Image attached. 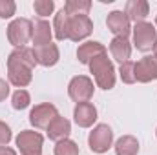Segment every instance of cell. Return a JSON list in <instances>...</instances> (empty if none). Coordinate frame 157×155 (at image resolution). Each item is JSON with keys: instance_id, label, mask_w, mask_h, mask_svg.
Returning <instances> with one entry per match:
<instances>
[{"instance_id": "1", "label": "cell", "mask_w": 157, "mask_h": 155, "mask_svg": "<svg viewBox=\"0 0 157 155\" xmlns=\"http://www.w3.org/2000/svg\"><path fill=\"white\" fill-rule=\"evenodd\" d=\"M37 66L35 51L28 46L15 47L7 57V78L18 89L26 88L33 80V68Z\"/></svg>"}, {"instance_id": "2", "label": "cell", "mask_w": 157, "mask_h": 155, "mask_svg": "<svg viewBox=\"0 0 157 155\" xmlns=\"http://www.w3.org/2000/svg\"><path fill=\"white\" fill-rule=\"evenodd\" d=\"M88 66H90V71L93 73L95 84L101 89L108 91L115 86V68H113V62L108 59V53L95 57Z\"/></svg>"}, {"instance_id": "3", "label": "cell", "mask_w": 157, "mask_h": 155, "mask_svg": "<svg viewBox=\"0 0 157 155\" xmlns=\"http://www.w3.org/2000/svg\"><path fill=\"white\" fill-rule=\"evenodd\" d=\"M33 35V22L28 18H15L7 26V40L15 47H24Z\"/></svg>"}, {"instance_id": "4", "label": "cell", "mask_w": 157, "mask_h": 155, "mask_svg": "<svg viewBox=\"0 0 157 155\" xmlns=\"http://www.w3.org/2000/svg\"><path fill=\"white\" fill-rule=\"evenodd\" d=\"M113 144V131L108 124H97L88 137V146L93 153H106Z\"/></svg>"}, {"instance_id": "5", "label": "cell", "mask_w": 157, "mask_h": 155, "mask_svg": "<svg viewBox=\"0 0 157 155\" xmlns=\"http://www.w3.org/2000/svg\"><path fill=\"white\" fill-rule=\"evenodd\" d=\"M132 33H133V44H135V47L139 51L146 53V51L154 49V46H155V42H157V29L152 22L144 20V22L135 24V28L132 29Z\"/></svg>"}, {"instance_id": "6", "label": "cell", "mask_w": 157, "mask_h": 155, "mask_svg": "<svg viewBox=\"0 0 157 155\" xmlns=\"http://www.w3.org/2000/svg\"><path fill=\"white\" fill-rule=\"evenodd\" d=\"M93 80L86 75H77L70 80L68 84V95L73 102L82 104V102H90V99L93 97Z\"/></svg>"}, {"instance_id": "7", "label": "cell", "mask_w": 157, "mask_h": 155, "mask_svg": "<svg viewBox=\"0 0 157 155\" xmlns=\"http://www.w3.org/2000/svg\"><path fill=\"white\" fill-rule=\"evenodd\" d=\"M17 148L20 155H42V144H44V137L35 130H24L17 135L15 139Z\"/></svg>"}, {"instance_id": "8", "label": "cell", "mask_w": 157, "mask_h": 155, "mask_svg": "<svg viewBox=\"0 0 157 155\" xmlns=\"http://www.w3.org/2000/svg\"><path fill=\"white\" fill-rule=\"evenodd\" d=\"M59 117V110L57 106L49 104V102H42V104H37L31 112H29V122L37 128V130H46L51 120Z\"/></svg>"}, {"instance_id": "9", "label": "cell", "mask_w": 157, "mask_h": 155, "mask_svg": "<svg viewBox=\"0 0 157 155\" xmlns=\"http://www.w3.org/2000/svg\"><path fill=\"white\" fill-rule=\"evenodd\" d=\"M106 26H108V29H110L115 37H124V39H128V35L132 33V22H130V18L126 17L124 11H119V9L108 13Z\"/></svg>"}, {"instance_id": "10", "label": "cell", "mask_w": 157, "mask_h": 155, "mask_svg": "<svg viewBox=\"0 0 157 155\" xmlns=\"http://www.w3.org/2000/svg\"><path fill=\"white\" fill-rule=\"evenodd\" d=\"M93 31V22L88 15H77L70 18V40L80 42Z\"/></svg>"}, {"instance_id": "11", "label": "cell", "mask_w": 157, "mask_h": 155, "mask_svg": "<svg viewBox=\"0 0 157 155\" xmlns=\"http://www.w3.org/2000/svg\"><path fill=\"white\" fill-rule=\"evenodd\" d=\"M135 80L137 82H152L157 80V59L144 57L135 62Z\"/></svg>"}, {"instance_id": "12", "label": "cell", "mask_w": 157, "mask_h": 155, "mask_svg": "<svg viewBox=\"0 0 157 155\" xmlns=\"http://www.w3.org/2000/svg\"><path fill=\"white\" fill-rule=\"evenodd\" d=\"M35 51V59H37V64L44 66V68H51L59 62L60 59V51H59V46L49 42L46 46H39V47H33Z\"/></svg>"}, {"instance_id": "13", "label": "cell", "mask_w": 157, "mask_h": 155, "mask_svg": "<svg viewBox=\"0 0 157 155\" xmlns=\"http://www.w3.org/2000/svg\"><path fill=\"white\" fill-rule=\"evenodd\" d=\"M73 120L80 128H90L97 120V108L91 102H82L77 104L73 110Z\"/></svg>"}, {"instance_id": "14", "label": "cell", "mask_w": 157, "mask_h": 155, "mask_svg": "<svg viewBox=\"0 0 157 155\" xmlns=\"http://www.w3.org/2000/svg\"><path fill=\"white\" fill-rule=\"evenodd\" d=\"M46 131H48V137H49L51 141H55V142L64 141V139H68L70 133H71V122H70L66 117L59 115L51 120V124L46 128Z\"/></svg>"}, {"instance_id": "15", "label": "cell", "mask_w": 157, "mask_h": 155, "mask_svg": "<svg viewBox=\"0 0 157 155\" xmlns=\"http://www.w3.org/2000/svg\"><path fill=\"white\" fill-rule=\"evenodd\" d=\"M124 13L130 18V22H144V18L150 13V4L146 0H128L124 6Z\"/></svg>"}, {"instance_id": "16", "label": "cell", "mask_w": 157, "mask_h": 155, "mask_svg": "<svg viewBox=\"0 0 157 155\" xmlns=\"http://www.w3.org/2000/svg\"><path fill=\"white\" fill-rule=\"evenodd\" d=\"M106 53V47L101 44V42H95V40H88L84 44H80L77 49V59L80 64H90L95 57Z\"/></svg>"}, {"instance_id": "17", "label": "cell", "mask_w": 157, "mask_h": 155, "mask_svg": "<svg viewBox=\"0 0 157 155\" xmlns=\"http://www.w3.org/2000/svg\"><path fill=\"white\" fill-rule=\"evenodd\" d=\"M110 53L112 57L117 60L119 64H124L130 60L132 57V44L130 40L124 37H113V40L110 42Z\"/></svg>"}, {"instance_id": "18", "label": "cell", "mask_w": 157, "mask_h": 155, "mask_svg": "<svg viewBox=\"0 0 157 155\" xmlns=\"http://www.w3.org/2000/svg\"><path fill=\"white\" fill-rule=\"evenodd\" d=\"M51 35H53V26H49L48 20L40 18V20H35V22H33V35H31V40H33V46H35V47L49 44V42H51Z\"/></svg>"}, {"instance_id": "19", "label": "cell", "mask_w": 157, "mask_h": 155, "mask_svg": "<svg viewBox=\"0 0 157 155\" xmlns=\"http://www.w3.org/2000/svg\"><path fill=\"white\" fill-rule=\"evenodd\" d=\"M70 15L60 9L57 15H55V20H53V33H55V39L57 40H66L70 39Z\"/></svg>"}, {"instance_id": "20", "label": "cell", "mask_w": 157, "mask_h": 155, "mask_svg": "<svg viewBox=\"0 0 157 155\" xmlns=\"http://www.w3.org/2000/svg\"><path fill=\"white\" fill-rule=\"evenodd\" d=\"M117 155H137L139 153V141L133 135H122L115 142Z\"/></svg>"}, {"instance_id": "21", "label": "cell", "mask_w": 157, "mask_h": 155, "mask_svg": "<svg viewBox=\"0 0 157 155\" xmlns=\"http://www.w3.org/2000/svg\"><path fill=\"white\" fill-rule=\"evenodd\" d=\"M70 17H77V15H88L91 9V2L90 0H68L62 7Z\"/></svg>"}, {"instance_id": "22", "label": "cell", "mask_w": 157, "mask_h": 155, "mask_svg": "<svg viewBox=\"0 0 157 155\" xmlns=\"http://www.w3.org/2000/svg\"><path fill=\"white\" fill-rule=\"evenodd\" d=\"M55 155H78V146L77 142L70 141V139H64V141H59L55 144Z\"/></svg>"}, {"instance_id": "23", "label": "cell", "mask_w": 157, "mask_h": 155, "mask_svg": "<svg viewBox=\"0 0 157 155\" xmlns=\"http://www.w3.org/2000/svg\"><path fill=\"white\" fill-rule=\"evenodd\" d=\"M11 104H13L15 110H26L31 104V97L26 89H17L11 97Z\"/></svg>"}, {"instance_id": "24", "label": "cell", "mask_w": 157, "mask_h": 155, "mask_svg": "<svg viewBox=\"0 0 157 155\" xmlns=\"http://www.w3.org/2000/svg\"><path fill=\"white\" fill-rule=\"evenodd\" d=\"M119 75H121V80L126 82V84H133V82H137V80H135V62L128 60V62L121 64V68H119Z\"/></svg>"}, {"instance_id": "25", "label": "cell", "mask_w": 157, "mask_h": 155, "mask_svg": "<svg viewBox=\"0 0 157 155\" xmlns=\"http://www.w3.org/2000/svg\"><path fill=\"white\" fill-rule=\"evenodd\" d=\"M33 9L39 17H48L53 13L55 9V2L53 0H35L33 2Z\"/></svg>"}, {"instance_id": "26", "label": "cell", "mask_w": 157, "mask_h": 155, "mask_svg": "<svg viewBox=\"0 0 157 155\" xmlns=\"http://www.w3.org/2000/svg\"><path fill=\"white\" fill-rule=\"evenodd\" d=\"M17 11V4L13 0H0V18H11Z\"/></svg>"}, {"instance_id": "27", "label": "cell", "mask_w": 157, "mask_h": 155, "mask_svg": "<svg viewBox=\"0 0 157 155\" xmlns=\"http://www.w3.org/2000/svg\"><path fill=\"white\" fill-rule=\"evenodd\" d=\"M11 139H13L11 128H9L4 120H0V148H2V146H7Z\"/></svg>"}, {"instance_id": "28", "label": "cell", "mask_w": 157, "mask_h": 155, "mask_svg": "<svg viewBox=\"0 0 157 155\" xmlns=\"http://www.w3.org/2000/svg\"><path fill=\"white\" fill-rule=\"evenodd\" d=\"M7 95H9V84H7L4 78H0V102L6 100Z\"/></svg>"}, {"instance_id": "29", "label": "cell", "mask_w": 157, "mask_h": 155, "mask_svg": "<svg viewBox=\"0 0 157 155\" xmlns=\"http://www.w3.org/2000/svg\"><path fill=\"white\" fill-rule=\"evenodd\" d=\"M0 155H17V152L13 148H9V146H2L0 148Z\"/></svg>"}, {"instance_id": "30", "label": "cell", "mask_w": 157, "mask_h": 155, "mask_svg": "<svg viewBox=\"0 0 157 155\" xmlns=\"http://www.w3.org/2000/svg\"><path fill=\"white\" fill-rule=\"evenodd\" d=\"M154 57L157 59V42H155V46H154Z\"/></svg>"}, {"instance_id": "31", "label": "cell", "mask_w": 157, "mask_h": 155, "mask_svg": "<svg viewBox=\"0 0 157 155\" xmlns=\"http://www.w3.org/2000/svg\"><path fill=\"white\" fill-rule=\"evenodd\" d=\"M155 29H157V17H155Z\"/></svg>"}, {"instance_id": "32", "label": "cell", "mask_w": 157, "mask_h": 155, "mask_svg": "<svg viewBox=\"0 0 157 155\" xmlns=\"http://www.w3.org/2000/svg\"><path fill=\"white\" fill-rule=\"evenodd\" d=\"M155 135H157V130H155Z\"/></svg>"}]
</instances>
